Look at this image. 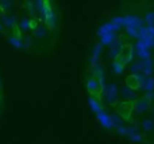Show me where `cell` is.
I'll return each instance as SVG.
<instances>
[{"label":"cell","instance_id":"6da1fadb","mask_svg":"<svg viewBox=\"0 0 154 144\" xmlns=\"http://www.w3.org/2000/svg\"><path fill=\"white\" fill-rule=\"evenodd\" d=\"M149 19H150V22H154V15H152V13H150V15H149Z\"/></svg>","mask_w":154,"mask_h":144}]
</instances>
